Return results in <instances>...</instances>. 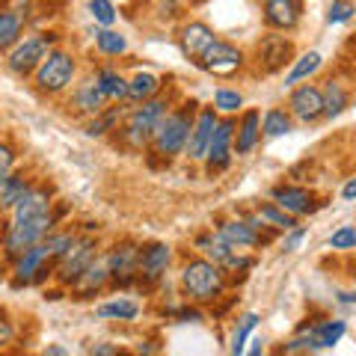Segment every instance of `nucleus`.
<instances>
[{
  "label": "nucleus",
  "instance_id": "nucleus-1",
  "mask_svg": "<svg viewBox=\"0 0 356 356\" xmlns=\"http://www.w3.org/2000/svg\"><path fill=\"white\" fill-rule=\"evenodd\" d=\"M196 102H187L175 110H166L163 119L158 122V128L152 134V149L154 154H161L163 161H172L175 154H181L187 149V137H191L193 119H196Z\"/></svg>",
  "mask_w": 356,
  "mask_h": 356
},
{
  "label": "nucleus",
  "instance_id": "nucleus-2",
  "mask_svg": "<svg viewBox=\"0 0 356 356\" xmlns=\"http://www.w3.org/2000/svg\"><path fill=\"white\" fill-rule=\"evenodd\" d=\"M226 270L220 264L208 261V259H191L181 267V288L184 294L193 300V303H217L226 291Z\"/></svg>",
  "mask_w": 356,
  "mask_h": 356
},
{
  "label": "nucleus",
  "instance_id": "nucleus-3",
  "mask_svg": "<svg viewBox=\"0 0 356 356\" xmlns=\"http://www.w3.org/2000/svg\"><path fill=\"white\" fill-rule=\"evenodd\" d=\"M54 222H57L54 208L44 211V214L24 217V220H9L3 226V232H0V250H3V255L9 261H15L21 252L33 247V243H39L51 235Z\"/></svg>",
  "mask_w": 356,
  "mask_h": 356
},
{
  "label": "nucleus",
  "instance_id": "nucleus-4",
  "mask_svg": "<svg viewBox=\"0 0 356 356\" xmlns=\"http://www.w3.org/2000/svg\"><path fill=\"white\" fill-rule=\"evenodd\" d=\"M60 36L57 33H30V36H21L13 48L6 51V65L9 72L18 74V77H27L39 69V63L48 57L51 48H57Z\"/></svg>",
  "mask_w": 356,
  "mask_h": 356
},
{
  "label": "nucleus",
  "instance_id": "nucleus-5",
  "mask_svg": "<svg viewBox=\"0 0 356 356\" xmlns=\"http://www.w3.org/2000/svg\"><path fill=\"white\" fill-rule=\"evenodd\" d=\"M74 72H77V65H74L72 54L63 51V48H51L48 57H44L39 63V69L33 72V83H36V89L42 95H60L72 86Z\"/></svg>",
  "mask_w": 356,
  "mask_h": 356
},
{
  "label": "nucleus",
  "instance_id": "nucleus-6",
  "mask_svg": "<svg viewBox=\"0 0 356 356\" xmlns=\"http://www.w3.org/2000/svg\"><path fill=\"white\" fill-rule=\"evenodd\" d=\"M170 110V104H166V98H149V102H140L137 107L128 113V122L122 125V137H125L128 146L134 149H143L152 143V134L154 128H158V122L163 119V113Z\"/></svg>",
  "mask_w": 356,
  "mask_h": 356
},
{
  "label": "nucleus",
  "instance_id": "nucleus-7",
  "mask_svg": "<svg viewBox=\"0 0 356 356\" xmlns=\"http://www.w3.org/2000/svg\"><path fill=\"white\" fill-rule=\"evenodd\" d=\"M196 65L202 69L205 74L211 77H220V81H226V77H235L243 65H247V57H243V51L238 44L232 42H222V39H214L205 48V54L196 60Z\"/></svg>",
  "mask_w": 356,
  "mask_h": 356
},
{
  "label": "nucleus",
  "instance_id": "nucleus-8",
  "mask_svg": "<svg viewBox=\"0 0 356 356\" xmlns=\"http://www.w3.org/2000/svg\"><path fill=\"white\" fill-rule=\"evenodd\" d=\"M95 255H98L95 238H89V235L77 238V235H74V241L69 243V250H65L60 259H57V264H54V276H57V282L72 288L77 276H81L86 267L95 261Z\"/></svg>",
  "mask_w": 356,
  "mask_h": 356
},
{
  "label": "nucleus",
  "instance_id": "nucleus-9",
  "mask_svg": "<svg viewBox=\"0 0 356 356\" xmlns=\"http://www.w3.org/2000/svg\"><path fill=\"white\" fill-rule=\"evenodd\" d=\"M235 128L238 122L226 116L217 122L214 134H211V143H208V154H205V166L208 172H222L229 170L232 163V154H235Z\"/></svg>",
  "mask_w": 356,
  "mask_h": 356
},
{
  "label": "nucleus",
  "instance_id": "nucleus-10",
  "mask_svg": "<svg viewBox=\"0 0 356 356\" xmlns=\"http://www.w3.org/2000/svg\"><path fill=\"white\" fill-rule=\"evenodd\" d=\"M107 270L113 285H134L137 282V261H140V247L134 241H122L107 252Z\"/></svg>",
  "mask_w": 356,
  "mask_h": 356
},
{
  "label": "nucleus",
  "instance_id": "nucleus-11",
  "mask_svg": "<svg viewBox=\"0 0 356 356\" xmlns=\"http://www.w3.org/2000/svg\"><path fill=\"white\" fill-rule=\"evenodd\" d=\"M255 60H259L264 74H276V72H282L288 63H294V44L285 36L267 33V36L255 44Z\"/></svg>",
  "mask_w": 356,
  "mask_h": 356
},
{
  "label": "nucleus",
  "instance_id": "nucleus-12",
  "mask_svg": "<svg viewBox=\"0 0 356 356\" xmlns=\"http://www.w3.org/2000/svg\"><path fill=\"white\" fill-rule=\"evenodd\" d=\"M288 113H291V119L306 122V125L324 119V95H321V86H315V83L297 86L291 98H288Z\"/></svg>",
  "mask_w": 356,
  "mask_h": 356
},
{
  "label": "nucleus",
  "instance_id": "nucleus-13",
  "mask_svg": "<svg viewBox=\"0 0 356 356\" xmlns=\"http://www.w3.org/2000/svg\"><path fill=\"white\" fill-rule=\"evenodd\" d=\"M172 261V247L170 243H146L140 247V261H137V282H158L166 273Z\"/></svg>",
  "mask_w": 356,
  "mask_h": 356
},
{
  "label": "nucleus",
  "instance_id": "nucleus-14",
  "mask_svg": "<svg viewBox=\"0 0 356 356\" xmlns=\"http://www.w3.org/2000/svg\"><path fill=\"white\" fill-rule=\"evenodd\" d=\"M217 107H202L193 119V128H191V137H187V158L191 161H205L208 154V143H211V134L217 128Z\"/></svg>",
  "mask_w": 356,
  "mask_h": 356
},
{
  "label": "nucleus",
  "instance_id": "nucleus-15",
  "mask_svg": "<svg viewBox=\"0 0 356 356\" xmlns=\"http://www.w3.org/2000/svg\"><path fill=\"white\" fill-rule=\"evenodd\" d=\"M214 30H211L205 21H187V24L178 30V48H181V54L187 60H199L205 54V48L211 42H214Z\"/></svg>",
  "mask_w": 356,
  "mask_h": 356
},
{
  "label": "nucleus",
  "instance_id": "nucleus-16",
  "mask_svg": "<svg viewBox=\"0 0 356 356\" xmlns=\"http://www.w3.org/2000/svg\"><path fill=\"white\" fill-rule=\"evenodd\" d=\"M303 18V0H264V24L270 30H294Z\"/></svg>",
  "mask_w": 356,
  "mask_h": 356
},
{
  "label": "nucleus",
  "instance_id": "nucleus-17",
  "mask_svg": "<svg viewBox=\"0 0 356 356\" xmlns=\"http://www.w3.org/2000/svg\"><path fill=\"white\" fill-rule=\"evenodd\" d=\"M220 235L226 238L235 250H250V247H261V243L270 241V235H261V229H255L250 220H226V222H220Z\"/></svg>",
  "mask_w": 356,
  "mask_h": 356
},
{
  "label": "nucleus",
  "instance_id": "nucleus-18",
  "mask_svg": "<svg viewBox=\"0 0 356 356\" xmlns=\"http://www.w3.org/2000/svg\"><path fill=\"white\" fill-rule=\"evenodd\" d=\"M273 202L280 205L282 211H288L291 217L312 214V211L318 208L312 191H306V187H294V184H280V187H273Z\"/></svg>",
  "mask_w": 356,
  "mask_h": 356
},
{
  "label": "nucleus",
  "instance_id": "nucleus-19",
  "mask_svg": "<svg viewBox=\"0 0 356 356\" xmlns=\"http://www.w3.org/2000/svg\"><path fill=\"white\" fill-rule=\"evenodd\" d=\"M193 250L202 255V259L214 261V264H226L232 259V252H238L232 243L220 235V232H199V235L193 238Z\"/></svg>",
  "mask_w": 356,
  "mask_h": 356
},
{
  "label": "nucleus",
  "instance_id": "nucleus-20",
  "mask_svg": "<svg viewBox=\"0 0 356 356\" xmlns=\"http://www.w3.org/2000/svg\"><path fill=\"white\" fill-rule=\"evenodd\" d=\"M259 137H261V113L259 110H247L235 128V154L238 158L250 154L255 146H259Z\"/></svg>",
  "mask_w": 356,
  "mask_h": 356
},
{
  "label": "nucleus",
  "instance_id": "nucleus-21",
  "mask_svg": "<svg viewBox=\"0 0 356 356\" xmlns=\"http://www.w3.org/2000/svg\"><path fill=\"white\" fill-rule=\"evenodd\" d=\"M110 282V270H107V261H92L86 267V270L77 276L74 280V297L77 300H86V297H92V294H98L102 288Z\"/></svg>",
  "mask_w": 356,
  "mask_h": 356
},
{
  "label": "nucleus",
  "instance_id": "nucleus-22",
  "mask_svg": "<svg viewBox=\"0 0 356 356\" xmlns=\"http://www.w3.org/2000/svg\"><path fill=\"white\" fill-rule=\"evenodd\" d=\"M69 107H74L77 113H86V116H95V113H102V110L107 107V98L98 92V86H95V81L89 77V81H83V83H77L74 86V92H72V104Z\"/></svg>",
  "mask_w": 356,
  "mask_h": 356
},
{
  "label": "nucleus",
  "instance_id": "nucleus-23",
  "mask_svg": "<svg viewBox=\"0 0 356 356\" xmlns=\"http://www.w3.org/2000/svg\"><path fill=\"white\" fill-rule=\"evenodd\" d=\"M27 24L24 9H0V54H6L21 39Z\"/></svg>",
  "mask_w": 356,
  "mask_h": 356
},
{
  "label": "nucleus",
  "instance_id": "nucleus-24",
  "mask_svg": "<svg viewBox=\"0 0 356 356\" xmlns=\"http://www.w3.org/2000/svg\"><path fill=\"white\" fill-rule=\"evenodd\" d=\"M33 187L24 172H6L0 178V211H13V205Z\"/></svg>",
  "mask_w": 356,
  "mask_h": 356
},
{
  "label": "nucleus",
  "instance_id": "nucleus-25",
  "mask_svg": "<svg viewBox=\"0 0 356 356\" xmlns=\"http://www.w3.org/2000/svg\"><path fill=\"white\" fill-rule=\"evenodd\" d=\"M92 81H95L98 92H102L107 102H125L128 98V81L113 69H98Z\"/></svg>",
  "mask_w": 356,
  "mask_h": 356
},
{
  "label": "nucleus",
  "instance_id": "nucleus-26",
  "mask_svg": "<svg viewBox=\"0 0 356 356\" xmlns=\"http://www.w3.org/2000/svg\"><path fill=\"white\" fill-rule=\"evenodd\" d=\"M309 330H312V336H315L318 350H330V348H336V344L341 341V336L348 332V324H344V321L321 318V321H315V324H309Z\"/></svg>",
  "mask_w": 356,
  "mask_h": 356
},
{
  "label": "nucleus",
  "instance_id": "nucleus-27",
  "mask_svg": "<svg viewBox=\"0 0 356 356\" xmlns=\"http://www.w3.org/2000/svg\"><path fill=\"white\" fill-rule=\"evenodd\" d=\"M255 217L261 220L264 229H276V232H291L297 226V217L282 211L276 202H261L259 208H255Z\"/></svg>",
  "mask_w": 356,
  "mask_h": 356
},
{
  "label": "nucleus",
  "instance_id": "nucleus-28",
  "mask_svg": "<svg viewBox=\"0 0 356 356\" xmlns=\"http://www.w3.org/2000/svg\"><path fill=\"white\" fill-rule=\"evenodd\" d=\"M161 77L158 74H152V72H137L128 81V98L131 102H149V98H154V95H161Z\"/></svg>",
  "mask_w": 356,
  "mask_h": 356
},
{
  "label": "nucleus",
  "instance_id": "nucleus-29",
  "mask_svg": "<svg viewBox=\"0 0 356 356\" xmlns=\"http://www.w3.org/2000/svg\"><path fill=\"white\" fill-rule=\"evenodd\" d=\"M321 95H324V119H336L344 107H348L350 102V95H348V89H344V83L339 81H324V86H321Z\"/></svg>",
  "mask_w": 356,
  "mask_h": 356
},
{
  "label": "nucleus",
  "instance_id": "nucleus-30",
  "mask_svg": "<svg viewBox=\"0 0 356 356\" xmlns=\"http://www.w3.org/2000/svg\"><path fill=\"white\" fill-rule=\"evenodd\" d=\"M255 327H259V315H255V312H247V315H241V318H238V324H235V330H232L229 353H235V356L247 353V339L252 336V330H255Z\"/></svg>",
  "mask_w": 356,
  "mask_h": 356
},
{
  "label": "nucleus",
  "instance_id": "nucleus-31",
  "mask_svg": "<svg viewBox=\"0 0 356 356\" xmlns=\"http://www.w3.org/2000/svg\"><path fill=\"white\" fill-rule=\"evenodd\" d=\"M98 318H113V321H134L140 315V303H134L128 297H116L110 303H102L95 309Z\"/></svg>",
  "mask_w": 356,
  "mask_h": 356
},
{
  "label": "nucleus",
  "instance_id": "nucleus-32",
  "mask_svg": "<svg viewBox=\"0 0 356 356\" xmlns=\"http://www.w3.org/2000/svg\"><path fill=\"white\" fill-rule=\"evenodd\" d=\"M261 134L264 137H270V140L291 134V113H288V110H280V107H270L261 116Z\"/></svg>",
  "mask_w": 356,
  "mask_h": 356
},
{
  "label": "nucleus",
  "instance_id": "nucleus-33",
  "mask_svg": "<svg viewBox=\"0 0 356 356\" xmlns=\"http://www.w3.org/2000/svg\"><path fill=\"white\" fill-rule=\"evenodd\" d=\"M95 48L104 57H122L128 51V39L122 33H116L113 27H102V30H95Z\"/></svg>",
  "mask_w": 356,
  "mask_h": 356
},
{
  "label": "nucleus",
  "instance_id": "nucleus-34",
  "mask_svg": "<svg viewBox=\"0 0 356 356\" xmlns=\"http://www.w3.org/2000/svg\"><path fill=\"white\" fill-rule=\"evenodd\" d=\"M321 69V54L318 51H309V54H303L300 60H294V65H291V72L285 74V86H297L300 81H306V77H312Z\"/></svg>",
  "mask_w": 356,
  "mask_h": 356
},
{
  "label": "nucleus",
  "instance_id": "nucleus-35",
  "mask_svg": "<svg viewBox=\"0 0 356 356\" xmlns=\"http://www.w3.org/2000/svg\"><path fill=\"white\" fill-rule=\"evenodd\" d=\"M116 119H119V107H104L102 113H95L92 122L86 125L89 137H102L107 131H116Z\"/></svg>",
  "mask_w": 356,
  "mask_h": 356
},
{
  "label": "nucleus",
  "instance_id": "nucleus-36",
  "mask_svg": "<svg viewBox=\"0 0 356 356\" xmlns=\"http://www.w3.org/2000/svg\"><path fill=\"white\" fill-rule=\"evenodd\" d=\"M214 107H217V113H238V110L243 107V95L238 92V89H226V86H220L217 92H214Z\"/></svg>",
  "mask_w": 356,
  "mask_h": 356
},
{
  "label": "nucleus",
  "instance_id": "nucleus-37",
  "mask_svg": "<svg viewBox=\"0 0 356 356\" xmlns=\"http://www.w3.org/2000/svg\"><path fill=\"white\" fill-rule=\"evenodd\" d=\"M89 15L98 27H113L116 24V6L110 0H89Z\"/></svg>",
  "mask_w": 356,
  "mask_h": 356
},
{
  "label": "nucleus",
  "instance_id": "nucleus-38",
  "mask_svg": "<svg viewBox=\"0 0 356 356\" xmlns=\"http://www.w3.org/2000/svg\"><path fill=\"white\" fill-rule=\"evenodd\" d=\"M312 350H318V344H315V336H312V330H300L297 336H294V339L282 348V353H312Z\"/></svg>",
  "mask_w": 356,
  "mask_h": 356
},
{
  "label": "nucleus",
  "instance_id": "nucleus-39",
  "mask_svg": "<svg viewBox=\"0 0 356 356\" xmlns=\"http://www.w3.org/2000/svg\"><path fill=\"white\" fill-rule=\"evenodd\" d=\"M353 15H356V6L350 0H336L327 13V24H344V21H350Z\"/></svg>",
  "mask_w": 356,
  "mask_h": 356
},
{
  "label": "nucleus",
  "instance_id": "nucleus-40",
  "mask_svg": "<svg viewBox=\"0 0 356 356\" xmlns=\"http://www.w3.org/2000/svg\"><path fill=\"white\" fill-rule=\"evenodd\" d=\"M330 247L332 250H353L356 247V229L353 226H341L330 235Z\"/></svg>",
  "mask_w": 356,
  "mask_h": 356
},
{
  "label": "nucleus",
  "instance_id": "nucleus-41",
  "mask_svg": "<svg viewBox=\"0 0 356 356\" xmlns=\"http://www.w3.org/2000/svg\"><path fill=\"white\" fill-rule=\"evenodd\" d=\"M13 166H15V149H13V143L0 140V178H3L6 172H13Z\"/></svg>",
  "mask_w": 356,
  "mask_h": 356
},
{
  "label": "nucleus",
  "instance_id": "nucleus-42",
  "mask_svg": "<svg viewBox=\"0 0 356 356\" xmlns=\"http://www.w3.org/2000/svg\"><path fill=\"white\" fill-rule=\"evenodd\" d=\"M205 315H202V309H196V306H181V309H175V321H181V324H199Z\"/></svg>",
  "mask_w": 356,
  "mask_h": 356
},
{
  "label": "nucleus",
  "instance_id": "nucleus-43",
  "mask_svg": "<svg viewBox=\"0 0 356 356\" xmlns=\"http://www.w3.org/2000/svg\"><path fill=\"white\" fill-rule=\"evenodd\" d=\"M15 339V324L13 321H9L6 315H0V348H3V344H9Z\"/></svg>",
  "mask_w": 356,
  "mask_h": 356
},
{
  "label": "nucleus",
  "instance_id": "nucleus-44",
  "mask_svg": "<svg viewBox=\"0 0 356 356\" xmlns=\"http://www.w3.org/2000/svg\"><path fill=\"white\" fill-rule=\"evenodd\" d=\"M303 238H306V229L294 226V229H291V235L285 238V250H288V252H294V250L300 247V241H303Z\"/></svg>",
  "mask_w": 356,
  "mask_h": 356
},
{
  "label": "nucleus",
  "instance_id": "nucleus-45",
  "mask_svg": "<svg viewBox=\"0 0 356 356\" xmlns=\"http://www.w3.org/2000/svg\"><path fill=\"white\" fill-rule=\"evenodd\" d=\"M89 353H92V356H116L119 348H110V344H92V348H89Z\"/></svg>",
  "mask_w": 356,
  "mask_h": 356
},
{
  "label": "nucleus",
  "instance_id": "nucleus-46",
  "mask_svg": "<svg viewBox=\"0 0 356 356\" xmlns=\"http://www.w3.org/2000/svg\"><path fill=\"white\" fill-rule=\"evenodd\" d=\"M341 199H344V202H353V199H356V178H350V181L341 187Z\"/></svg>",
  "mask_w": 356,
  "mask_h": 356
},
{
  "label": "nucleus",
  "instance_id": "nucleus-47",
  "mask_svg": "<svg viewBox=\"0 0 356 356\" xmlns=\"http://www.w3.org/2000/svg\"><path fill=\"white\" fill-rule=\"evenodd\" d=\"M44 353H48V356H65L69 350H65V348H60V344H51V348H44Z\"/></svg>",
  "mask_w": 356,
  "mask_h": 356
},
{
  "label": "nucleus",
  "instance_id": "nucleus-48",
  "mask_svg": "<svg viewBox=\"0 0 356 356\" xmlns=\"http://www.w3.org/2000/svg\"><path fill=\"white\" fill-rule=\"evenodd\" d=\"M250 344H252V348H250L247 353H261V350H264V341H261V339H252Z\"/></svg>",
  "mask_w": 356,
  "mask_h": 356
},
{
  "label": "nucleus",
  "instance_id": "nucleus-49",
  "mask_svg": "<svg viewBox=\"0 0 356 356\" xmlns=\"http://www.w3.org/2000/svg\"><path fill=\"white\" fill-rule=\"evenodd\" d=\"M339 300H341V303H348V306H350V303H356V294H348V291H341V294H339Z\"/></svg>",
  "mask_w": 356,
  "mask_h": 356
},
{
  "label": "nucleus",
  "instance_id": "nucleus-50",
  "mask_svg": "<svg viewBox=\"0 0 356 356\" xmlns=\"http://www.w3.org/2000/svg\"><path fill=\"white\" fill-rule=\"evenodd\" d=\"M18 6H30V3H36V0H15Z\"/></svg>",
  "mask_w": 356,
  "mask_h": 356
},
{
  "label": "nucleus",
  "instance_id": "nucleus-51",
  "mask_svg": "<svg viewBox=\"0 0 356 356\" xmlns=\"http://www.w3.org/2000/svg\"><path fill=\"white\" fill-rule=\"evenodd\" d=\"M0 315H6V309H3V306H0Z\"/></svg>",
  "mask_w": 356,
  "mask_h": 356
},
{
  "label": "nucleus",
  "instance_id": "nucleus-52",
  "mask_svg": "<svg viewBox=\"0 0 356 356\" xmlns=\"http://www.w3.org/2000/svg\"><path fill=\"white\" fill-rule=\"evenodd\" d=\"M261 3H264V0H261Z\"/></svg>",
  "mask_w": 356,
  "mask_h": 356
}]
</instances>
